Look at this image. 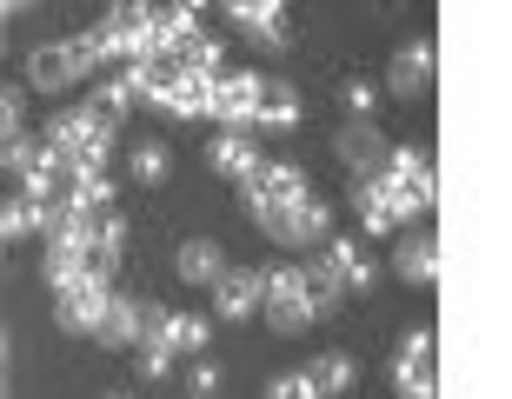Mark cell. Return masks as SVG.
<instances>
[{
  "mask_svg": "<svg viewBox=\"0 0 512 399\" xmlns=\"http://www.w3.org/2000/svg\"><path fill=\"white\" fill-rule=\"evenodd\" d=\"M167 147H153V140H140V147H133V180H140V187H160V180H167Z\"/></svg>",
  "mask_w": 512,
  "mask_h": 399,
  "instance_id": "obj_24",
  "label": "cell"
},
{
  "mask_svg": "<svg viewBox=\"0 0 512 399\" xmlns=\"http://www.w3.org/2000/svg\"><path fill=\"white\" fill-rule=\"evenodd\" d=\"M227 20L247 40H260V47H286V40H293V14H286L280 0H233Z\"/></svg>",
  "mask_w": 512,
  "mask_h": 399,
  "instance_id": "obj_6",
  "label": "cell"
},
{
  "mask_svg": "<svg viewBox=\"0 0 512 399\" xmlns=\"http://www.w3.org/2000/svg\"><path fill=\"white\" fill-rule=\"evenodd\" d=\"M114 399H133V393H114Z\"/></svg>",
  "mask_w": 512,
  "mask_h": 399,
  "instance_id": "obj_33",
  "label": "cell"
},
{
  "mask_svg": "<svg viewBox=\"0 0 512 399\" xmlns=\"http://www.w3.org/2000/svg\"><path fill=\"white\" fill-rule=\"evenodd\" d=\"M340 300H346V293H340V280H333L326 266H300V306L313 313V320H326Z\"/></svg>",
  "mask_w": 512,
  "mask_h": 399,
  "instance_id": "obj_21",
  "label": "cell"
},
{
  "mask_svg": "<svg viewBox=\"0 0 512 399\" xmlns=\"http://www.w3.org/2000/svg\"><path fill=\"white\" fill-rule=\"evenodd\" d=\"M0 399H7V380H0Z\"/></svg>",
  "mask_w": 512,
  "mask_h": 399,
  "instance_id": "obj_32",
  "label": "cell"
},
{
  "mask_svg": "<svg viewBox=\"0 0 512 399\" xmlns=\"http://www.w3.org/2000/svg\"><path fill=\"white\" fill-rule=\"evenodd\" d=\"M266 233H273L280 247H320L326 233H333V207L306 193V200H293V207H286L280 220H266Z\"/></svg>",
  "mask_w": 512,
  "mask_h": 399,
  "instance_id": "obj_5",
  "label": "cell"
},
{
  "mask_svg": "<svg viewBox=\"0 0 512 399\" xmlns=\"http://www.w3.org/2000/svg\"><path fill=\"white\" fill-rule=\"evenodd\" d=\"M433 353H439V333L433 326H413V333L399 340V353H393V380H439Z\"/></svg>",
  "mask_w": 512,
  "mask_h": 399,
  "instance_id": "obj_14",
  "label": "cell"
},
{
  "mask_svg": "<svg viewBox=\"0 0 512 399\" xmlns=\"http://www.w3.org/2000/svg\"><path fill=\"white\" fill-rule=\"evenodd\" d=\"M160 346H167L173 360H200V353H207V320H200V313H167Z\"/></svg>",
  "mask_w": 512,
  "mask_h": 399,
  "instance_id": "obj_20",
  "label": "cell"
},
{
  "mask_svg": "<svg viewBox=\"0 0 512 399\" xmlns=\"http://www.w3.org/2000/svg\"><path fill=\"white\" fill-rule=\"evenodd\" d=\"M173 273H180V286H213L220 273H227V253L213 247V240H180Z\"/></svg>",
  "mask_w": 512,
  "mask_h": 399,
  "instance_id": "obj_17",
  "label": "cell"
},
{
  "mask_svg": "<svg viewBox=\"0 0 512 399\" xmlns=\"http://www.w3.org/2000/svg\"><path fill=\"white\" fill-rule=\"evenodd\" d=\"M107 300H114V286L80 280V273L54 286V313H60V326H67V333H94V320L107 313Z\"/></svg>",
  "mask_w": 512,
  "mask_h": 399,
  "instance_id": "obj_4",
  "label": "cell"
},
{
  "mask_svg": "<svg viewBox=\"0 0 512 399\" xmlns=\"http://www.w3.org/2000/svg\"><path fill=\"white\" fill-rule=\"evenodd\" d=\"M207 167L220 173V180H247V173L260 167V140H253V133H213Z\"/></svg>",
  "mask_w": 512,
  "mask_h": 399,
  "instance_id": "obj_12",
  "label": "cell"
},
{
  "mask_svg": "<svg viewBox=\"0 0 512 399\" xmlns=\"http://www.w3.org/2000/svg\"><path fill=\"white\" fill-rule=\"evenodd\" d=\"M260 306L280 313V306H300V266H266L260 273ZM313 320V313H306Z\"/></svg>",
  "mask_w": 512,
  "mask_h": 399,
  "instance_id": "obj_22",
  "label": "cell"
},
{
  "mask_svg": "<svg viewBox=\"0 0 512 399\" xmlns=\"http://www.w3.org/2000/svg\"><path fill=\"white\" fill-rule=\"evenodd\" d=\"M253 100H260V74L220 67L213 87H207V114L220 120V133H253Z\"/></svg>",
  "mask_w": 512,
  "mask_h": 399,
  "instance_id": "obj_3",
  "label": "cell"
},
{
  "mask_svg": "<svg viewBox=\"0 0 512 399\" xmlns=\"http://www.w3.org/2000/svg\"><path fill=\"white\" fill-rule=\"evenodd\" d=\"M380 187L393 193V207L413 220V213H426L433 207V193H439V180H433V153H419V147H386V160H380Z\"/></svg>",
  "mask_w": 512,
  "mask_h": 399,
  "instance_id": "obj_1",
  "label": "cell"
},
{
  "mask_svg": "<svg viewBox=\"0 0 512 399\" xmlns=\"http://www.w3.org/2000/svg\"><path fill=\"white\" fill-rule=\"evenodd\" d=\"M133 353H140V373H147V380H167V373H173V353L160 340H140Z\"/></svg>",
  "mask_w": 512,
  "mask_h": 399,
  "instance_id": "obj_25",
  "label": "cell"
},
{
  "mask_svg": "<svg viewBox=\"0 0 512 399\" xmlns=\"http://www.w3.org/2000/svg\"><path fill=\"white\" fill-rule=\"evenodd\" d=\"M393 266H399V280H406V286H433L439 280V240H433V227H406V233H399Z\"/></svg>",
  "mask_w": 512,
  "mask_h": 399,
  "instance_id": "obj_7",
  "label": "cell"
},
{
  "mask_svg": "<svg viewBox=\"0 0 512 399\" xmlns=\"http://www.w3.org/2000/svg\"><path fill=\"white\" fill-rule=\"evenodd\" d=\"M399 399H439V380H393Z\"/></svg>",
  "mask_w": 512,
  "mask_h": 399,
  "instance_id": "obj_30",
  "label": "cell"
},
{
  "mask_svg": "<svg viewBox=\"0 0 512 399\" xmlns=\"http://www.w3.org/2000/svg\"><path fill=\"white\" fill-rule=\"evenodd\" d=\"M266 399H320V393L306 386V373H280V380L266 386Z\"/></svg>",
  "mask_w": 512,
  "mask_h": 399,
  "instance_id": "obj_28",
  "label": "cell"
},
{
  "mask_svg": "<svg viewBox=\"0 0 512 399\" xmlns=\"http://www.w3.org/2000/svg\"><path fill=\"white\" fill-rule=\"evenodd\" d=\"M187 399H220V366H213V360H200L187 373Z\"/></svg>",
  "mask_w": 512,
  "mask_h": 399,
  "instance_id": "obj_26",
  "label": "cell"
},
{
  "mask_svg": "<svg viewBox=\"0 0 512 399\" xmlns=\"http://www.w3.org/2000/svg\"><path fill=\"white\" fill-rule=\"evenodd\" d=\"M74 60H67V47H60V40H47V47H34V54H27V87H34V94H60V87H74Z\"/></svg>",
  "mask_w": 512,
  "mask_h": 399,
  "instance_id": "obj_15",
  "label": "cell"
},
{
  "mask_svg": "<svg viewBox=\"0 0 512 399\" xmlns=\"http://www.w3.org/2000/svg\"><path fill=\"white\" fill-rule=\"evenodd\" d=\"M207 293H213V313H220V320H247L253 306H260V273H253V266H227Z\"/></svg>",
  "mask_w": 512,
  "mask_h": 399,
  "instance_id": "obj_10",
  "label": "cell"
},
{
  "mask_svg": "<svg viewBox=\"0 0 512 399\" xmlns=\"http://www.w3.org/2000/svg\"><path fill=\"white\" fill-rule=\"evenodd\" d=\"M140 313H147V300L114 293V300H107V313L94 320V340L100 346H140Z\"/></svg>",
  "mask_w": 512,
  "mask_h": 399,
  "instance_id": "obj_13",
  "label": "cell"
},
{
  "mask_svg": "<svg viewBox=\"0 0 512 399\" xmlns=\"http://www.w3.org/2000/svg\"><path fill=\"white\" fill-rule=\"evenodd\" d=\"M340 160L353 173H380V160H386L380 127H373V120H346V127H340Z\"/></svg>",
  "mask_w": 512,
  "mask_h": 399,
  "instance_id": "obj_16",
  "label": "cell"
},
{
  "mask_svg": "<svg viewBox=\"0 0 512 399\" xmlns=\"http://www.w3.org/2000/svg\"><path fill=\"white\" fill-rule=\"evenodd\" d=\"M313 266H326V273L340 280V293H366V286H373V260H366L353 240H340V233H326V240H320V260H313Z\"/></svg>",
  "mask_w": 512,
  "mask_h": 399,
  "instance_id": "obj_8",
  "label": "cell"
},
{
  "mask_svg": "<svg viewBox=\"0 0 512 399\" xmlns=\"http://www.w3.org/2000/svg\"><path fill=\"white\" fill-rule=\"evenodd\" d=\"M300 373L320 399H340V393H353V373H360V366H353V353H320V360L300 366Z\"/></svg>",
  "mask_w": 512,
  "mask_h": 399,
  "instance_id": "obj_19",
  "label": "cell"
},
{
  "mask_svg": "<svg viewBox=\"0 0 512 399\" xmlns=\"http://www.w3.org/2000/svg\"><path fill=\"white\" fill-rule=\"evenodd\" d=\"M300 127V94L286 80H260V100H253V140L260 133H293Z\"/></svg>",
  "mask_w": 512,
  "mask_h": 399,
  "instance_id": "obj_9",
  "label": "cell"
},
{
  "mask_svg": "<svg viewBox=\"0 0 512 399\" xmlns=\"http://www.w3.org/2000/svg\"><path fill=\"white\" fill-rule=\"evenodd\" d=\"M433 40H413V47H399V60H393V94H426L433 87Z\"/></svg>",
  "mask_w": 512,
  "mask_h": 399,
  "instance_id": "obj_18",
  "label": "cell"
},
{
  "mask_svg": "<svg viewBox=\"0 0 512 399\" xmlns=\"http://www.w3.org/2000/svg\"><path fill=\"white\" fill-rule=\"evenodd\" d=\"M346 107L373 120V80H346Z\"/></svg>",
  "mask_w": 512,
  "mask_h": 399,
  "instance_id": "obj_29",
  "label": "cell"
},
{
  "mask_svg": "<svg viewBox=\"0 0 512 399\" xmlns=\"http://www.w3.org/2000/svg\"><path fill=\"white\" fill-rule=\"evenodd\" d=\"M20 107H27L20 87H0V140H14V133H20Z\"/></svg>",
  "mask_w": 512,
  "mask_h": 399,
  "instance_id": "obj_27",
  "label": "cell"
},
{
  "mask_svg": "<svg viewBox=\"0 0 512 399\" xmlns=\"http://www.w3.org/2000/svg\"><path fill=\"white\" fill-rule=\"evenodd\" d=\"M0 366H7V333H0Z\"/></svg>",
  "mask_w": 512,
  "mask_h": 399,
  "instance_id": "obj_31",
  "label": "cell"
},
{
  "mask_svg": "<svg viewBox=\"0 0 512 399\" xmlns=\"http://www.w3.org/2000/svg\"><path fill=\"white\" fill-rule=\"evenodd\" d=\"M353 213L366 220V233H393V227H406V213L393 207V193L380 187V173H353Z\"/></svg>",
  "mask_w": 512,
  "mask_h": 399,
  "instance_id": "obj_11",
  "label": "cell"
},
{
  "mask_svg": "<svg viewBox=\"0 0 512 399\" xmlns=\"http://www.w3.org/2000/svg\"><path fill=\"white\" fill-rule=\"evenodd\" d=\"M240 200H247V213L266 227V220H280L293 200H306V173L293 167V160H260V167L240 180Z\"/></svg>",
  "mask_w": 512,
  "mask_h": 399,
  "instance_id": "obj_2",
  "label": "cell"
},
{
  "mask_svg": "<svg viewBox=\"0 0 512 399\" xmlns=\"http://www.w3.org/2000/svg\"><path fill=\"white\" fill-rule=\"evenodd\" d=\"M207 87H213V80H200V74H180V80L167 87V100H160V107H167L173 120H200V114H207Z\"/></svg>",
  "mask_w": 512,
  "mask_h": 399,
  "instance_id": "obj_23",
  "label": "cell"
}]
</instances>
